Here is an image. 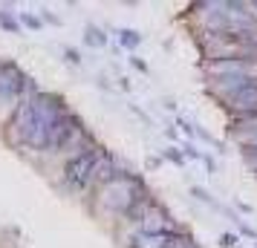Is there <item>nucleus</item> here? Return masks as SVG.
Listing matches in <instances>:
<instances>
[{
    "label": "nucleus",
    "instance_id": "obj_11",
    "mask_svg": "<svg viewBox=\"0 0 257 248\" xmlns=\"http://www.w3.org/2000/svg\"><path fill=\"white\" fill-rule=\"evenodd\" d=\"M0 26H6L9 32H18V24H15V18L9 15V9H0Z\"/></svg>",
    "mask_w": 257,
    "mask_h": 248
},
{
    "label": "nucleus",
    "instance_id": "obj_5",
    "mask_svg": "<svg viewBox=\"0 0 257 248\" xmlns=\"http://www.w3.org/2000/svg\"><path fill=\"white\" fill-rule=\"evenodd\" d=\"M75 133H78V121L67 113V116H61L55 121V127L49 130V139H47V150H61V147H67V144L75 139Z\"/></svg>",
    "mask_w": 257,
    "mask_h": 248
},
{
    "label": "nucleus",
    "instance_id": "obj_10",
    "mask_svg": "<svg viewBox=\"0 0 257 248\" xmlns=\"http://www.w3.org/2000/svg\"><path fill=\"white\" fill-rule=\"evenodd\" d=\"M118 41H121L127 49H133L136 44H142V35H136L133 29H121V32H118Z\"/></svg>",
    "mask_w": 257,
    "mask_h": 248
},
{
    "label": "nucleus",
    "instance_id": "obj_14",
    "mask_svg": "<svg viewBox=\"0 0 257 248\" xmlns=\"http://www.w3.org/2000/svg\"><path fill=\"white\" fill-rule=\"evenodd\" d=\"M220 242H222V245H234V242H237V236H231V234H222V236H220Z\"/></svg>",
    "mask_w": 257,
    "mask_h": 248
},
{
    "label": "nucleus",
    "instance_id": "obj_8",
    "mask_svg": "<svg viewBox=\"0 0 257 248\" xmlns=\"http://www.w3.org/2000/svg\"><path fill=\"white\" fill-rule=\"evenodd\" d=\"M234 136L243 142V147H257V113L240 116L237 127H234Z\"/></svg>",
    "mask_w": 257,
    "mask_h": 248
},
{
    "label": "nucleus",
    "instance_id": "obj_1",
    "mask_svg": "<svg viewBox=\"0 0 257 248\" xmlns=\"http://www.w3.org/2000/svg\"><path fill=\"white\" fill-rule=\"evenodd\" d=\"M61 116H67V110L61 104L58 95L35 93L32 98H26L18 107V113L12 118V133L21 144H29L35 150H47L49 130L55 127V121Z\"/></svg>",
    "mask_w": 257,
    "mask_h": 248
},
{
    "label": "nucleus",
    "instance_id": "obj_3",
    "mask_svg": "<svg viewBox=\"0 0 257 248\" xmlns=\"http://www.w3.org/2000/svg\"><path fill=\"white\" fill-rule=\"evenodd\" d=\"M98 159H101L98 150H84V153L72 156L70 162H67V167H64V179H67V185L75 188V190H81L84 185L95 176V165H98Z\"/></svg>",
    "mask_w": 257,
    "mask_h": 248
},
{
    "label": "nucleus",
    "instance_id": "obj_2",
    "mask_svg": "<svg viewBox=\"0 0 257 248\" xmlns=\"http://www.w3.org/2000/svg\"><path fill=\"white\" fill-rule=\"evenodd\" d=\"M139 190L142 188H139L136 179L118 176L104 188L101 202H104V208H110V211H116V213H130L136 205H139Z\"/></svg>",
    "mask_w": 257,
    "mask_h": 248
},
{
    "label": "nucleus",
    "instance_id": "obj_9",
    "mask_svg": "<svg viewBox=\"0 0 257 248\" xmlns=\"http://www.w3.org/2000/svg\"><path fill=\"white\" fill-rule=\"evenodd\" d=\"M87 44H90V47H104V44H107L104 32H101V29H95V26H87Z\"/></svg>",
    "mask_w": 257,
    "mask_h": 248
},
{
    "label": "nucleus",
    "instance_id": "obj_13",
    "mask_svg": "<svg viewBox=\"0 0 257 248\" xmlns=\"http://www.w3.org/2000/svg\"><path fill=\"white\" fill-rule=\"evenodd\" d=\"M21 21H24L26 26H32V29H38V26H41V21H38V18H32V15H24Z\"/></svg>",
    "mask_w": 257,
    "mask_h": 248
},
{
    "label": "nucleus",
    "instance_id": "obj_6",
    "mask_svg": "<svg viewBox=\"0 0 257 248\" xmlns=\"http://www.w3.org/2000/svg\"><path fill=\"white\" fill-rule=\"evenodd\" d=\"M185 242V236L174 231H142L136 236V248H179Z\"/></svg>",
    "mask_w": 257,
    "mask_h": 248
},
{
    "label": "nucleus",
    "instance_id": "obj_7",
    "mask_svg": "<svg viewBox=\"0 0 257 248\" xmlns=\"http://www.w3.org/2000/svg\"><path fill=\"white\" fill-rule=\"evenodd\" d=\"M225 101H228V107H231L234 113H240V116L257 113V84L254 87H245V90H240V93H234V95H228Z\"/></svg>",
    "mask_w": 257,
    "mask_h": 248
},
{
    "label": "nucleus",
    "instance_id": "obj_12",
    "mask_svg": "<svg viewBox=\"0 0 257 248\" xmlns=\"http://www.w3.org/2000/svg\"><path fill=\"white\" fill-rule=\"evenodd\" d=\"M243 153H245V159H248L251 165H257V147H243Z\"/></svg>",
    "mask_w": 257,
    "mask_h": 248
},
{
    "label": "nucleus",
    "instance_id": "obj_4",
    "mask_svg": "<svg viewBox=\"0 0 257 248\" xmlns=\"http://www.w3.org/2000/svg\"><path fill=\"white\" fill-rule=\"evenodd\" d=\"M26 87V75L15 64L9 61H0V98L3 101H9V98H18V95L24 93Z\"/></svg>",
    "mask_w": 257,
    "mask_h": 248
},
{
    "label": "nucleus",
    "instance_id": "obj_15",
    "mask_svg": "<svg viewBox=\"0 0 257 248\" xmlns=\"http://www.w3.org/2000/svg\"><path fill=\"white\" fill-rule=\"evenodd\" d=\"M254 9H257V3H254Z\"/></svg>",
    "mask_w": 257,
    "mask_h": 248
}]
</instances>
